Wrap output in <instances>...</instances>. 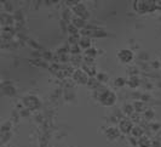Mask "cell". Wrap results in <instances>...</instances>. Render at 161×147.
Here are the masks:
<instances>
[{
    "label": "cell",
    "mask_w": 161,
    "mask_h": 147,
    "mask_svg": "<svg viewBox=\"0 0 161 147\" xmlns=\"http://www.w3.org/2000/svg\"><path fill=\"white\" fill-rule=\"evenodd\" d=\"M105 135H107V138H108L110 141L116 140V139L119 138V130L115 129V128H108L107 131H105Z\"/></svg>",
    "instance_id": "obj_3"
},
{
    "label": "cell",
    "mask_w": 161,
    "mask_h": 147,
    "mask_svg": "<svg viewBox=\"0 0 161 147\" xmlns=\"http://www.w3.org/2000/svg\"><path fill=\"white\" fill-rule=\"evenodd\" d=\"M122 111H124V113L125 114H132L133 113V111H135V106H132V105H125L124 106V108H122Z\"/></svg>",
    "instance_id": "obj_5"
},
{
    "label": "cell",
    "mask_w": 161,
    "mask_h": 147,
    "mask_svg": "<svg viewBox=\"0 0 161 147\" xmlns=\"http://www.w3.org/2000/svg\"><path fill=\"white\" fill-rule=\"evenodd\" d=\"M152 146L153 147H161L160 141H153V142H152Z\"/></svg>",
    "instance_id": "obj_8"
},
{
    "label": "cell",
    "mask_w": 161,
    "mask_h": 147,
    "mask_svg": "<svg viewBox=\"0 0 161 147\" xmlns=\"http://www.w3.org/2000/svg\"><path fill=\"white\" fill-rule=\"evenodd\" d=\"M124 84H125V80L121 79V78H119L118 80H115V85H118V86H122Z\"/></svg>",
    "instance_id": "obj_7"
},
{
    "label": "cell",
    "mask_w": 161,
    "mask_h": 147,
    "mask_svg": "<svg viewBox=\"0 0 161 147\" xmlns=\"http://www.w3.org/2000/svg\"><path fill=\"white\" fill-rule=\"evenodd\" d=\"M138 146L139 147H150L152 146V142H150V140H149L148 138H143V136H142V139L139 140Z\"/></svg>",
    "instance_id": "obj_4"
},
{
    "label": "cell",
    "mask_w": 161,
    "mask_h": 147,
    "mask_svg": "<svg viewBox=\"0 0 161 147\" xmlns=\"http://www.w3.org/2000/svg\"><path fill=\"white\" fill-rule=\"evenodd\" d=\"M119 128H120V131L124 133V134H128L132 131L133 129V125L130 121H121L120 124H119Z\"/></svg>",
    "instance_id": "obj_2"
},
{
    "label": "cell",
    "mask_w": 161,
    "mask_h": 147,
    "mask_svg": "<svg viewBox=\"0 0 161 147\" xmlns=\"http://www.w3.org/2000/svg\"><path fill=\"white\" fill-rule=\"evenodd\" d=\"M101 102L104 105V106H113L114 102H115V96L111 91H105L102 94L101 96Z\"/></svg>",
    "instance_id": "obj_1"
},
{
    "label": "cell",
    "mask_w": 161,
    "mask_h": 147,
    "mask_svg": "<svg viewBox=\"0 0 161 147\" xmlns=\"http://www.w3.org/2000/svg\"><path fill=\"white\" fill-rule=\"evenodd\" d=\"M132 136H135V138H142L143 136V133H142V130H141V128H138V127H133V129H132Z\"/></svg>",
    "instance_id": "obj_6"
}]
</instances>
